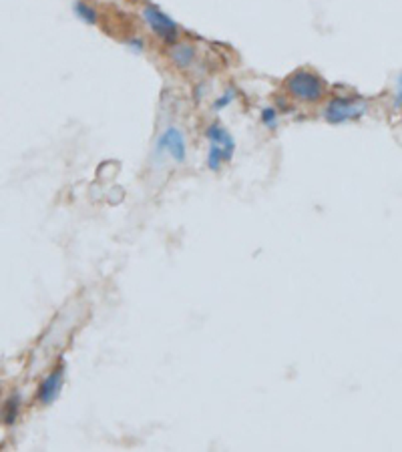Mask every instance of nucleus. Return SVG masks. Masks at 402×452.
<instances>
[{
	"label": "nucleus",
	"mask_w": 402,
	"mask_h": 452,
	"mask_svg": "<svg viewBox=\"0 0 402 452\" xmlns=\"http://www.w3.org/2000/svg\"><path fill=\"white\" fill-rule=\"evenodd\" d=\"M236 99V90L234 89H227L219 99H217L216 103H214V109L216 111H221V109H225L227 105H231V101Z\"/></svg>",
	"instance_id": "9b49d317"
},
{
	"label": "nucleus",
	"mask_w": 402,
	"mask_h": 452,
	"mask_svg": "<svg viewBox=\"0 0 402 452\" xmlns=\"http://www.w3.org/2000/svg\"><path fill=\"white\" fill-rule=\"evenodd\" d=\"M208 139H210V143H217V145H221L223 149L229 151V153L234 155V151H236V141L231 139V135H229L219 123L210 125V129H208Z\"/></svg>",
	"instance_id": "423d86ee"
},
{
	"label": "nucleus",
	"mask_w": 402,
	"mask_h": 452,
	"mask_svg": "<svg viewBox=\"0 0 402 452\" xmlns=\"http://www.w3.org/2000/svg\"><path fill=\"white\" fill-rule=\"evenodd\" d=\"M366 115V103L360 99H332L324 109V119L332 125H342Z\"/></svg>",
	"instance_id": "f03ea898"
},
{
	"label": "nucleus",
	"mask_w": 402,
	"mask_h": 452,
	"mask_svg": "<svg viewBox=\"0 0 402 452\" xmlns=\"http://www.w3.org/2000/svg\"><path fill=\"white\" fill-rule=\"evenodd\" d=\"M394 105L402 107V73L401 77H399V81H397V101H394Z\"/></svg>",
	"instance_id": "f8f14e48"
},
{
	"label": "nucleus",
	"mask_w": 402,
	"mask_h": 452,
	"mask_svg": "<svg viewBox=\"0 0 402 452\" xmlns=\"http://www.w3.org/2000/svg\"><path fill=\"white\" fill-rule=\"evenodd\" d=\"M195 59V51L191 45H175L171 49V60L179 66V68H187Z\"/></svg>",
	"instance_id": "0eeeda50"
},
{
	"label": "nucleus",
	"mask_w": 402,
	"mask_h": 452,
	"mask_svg": "<svg viewBox=\"0 0 402 452\" xmlns=\"http://www.w3.org/2000/svg\"><path fill=\"white\" fill-rule=\"evenodd\" d=\"M262 123L268 127V129H276L278 127V113H276V109H264L262 111Z\"/></svg>",
	"instance_id": "9d476101"
},
{
	"label": "nucleus",
	"mask_w": 402,
	"mask_h": 452,
	"mask_svg": "<svg viewBox=\"0 0 402 452\" xmlns=\"http://www.w3.org/2000/svg\"><path fill=\"white\" fill-rule=\"evenodd\" d=\"M129 45L133 47V51H137V53H141L143 51V42L141 40H129Z\"/></svg>",
	"instance_id": "ddd939ff"
},
{
	"label": "nucleus",
	"mask_w": 402,
	"mask_h": 452,
	"mask_svg": "<svg viewBox=\"0 0 402 452\" xmlns=\"http://www.w3.org/2000/svg\"><path fill=\"white\" fill-rule=\"evenodd\" d=\"M75 12H77V16L83 21V23H87V25H95L97 23V10H95L91 4H87V2H75Z\"/></svg>",
	"instance_id": "1a4fd4ad"
},
{
	"label": "nucleus",
	"mask_w": 402,
	"mask_h": 452,
	"mask_svg": "<svg viewBox=\"0 0 402 452\" xmlns=\"http://www.w3.org/2000/svg\"><path fill=\"white\" fill-rule=\"evenodd\" d=\"M161 153H167L175 163H184L187 155V145L184 133L177 129V127H167L159 139H157V145H155V155H161Z\"/></svg>",
	"instance_id": "20e7f679"
},
{
	"label": "nucleus",
	"mask_w": 402,
	"mask_h": 452,
	"mask_svg": "<svg viewBox=\"0 0 402 452\" xmlns=\"http://www.w3.org/2000/svg\"><path fill=\"white\" fill-rule=\"evenodd\" d=\"M18 410H21V402H18V398L14 396V398L6 400V404H4V408H2V412H0V418H2L4 424H14L16 416H18Z\"/></svg>",
	"instance_id": "6e6552de"
},
{
	"label": "nucleus",
	"mask_w": 402,
	"mask_h": 452,
	"mask_svg": "<svg viewBox=\"0 0 402 452\" xmlns=\"http://www.w3.org/2000/svg\"><path fill=\"white\" fill-rule=\"evenodd\" d=\"M143 21L165 42H173L177 38V34H179V29H177L175 21L171 16H167L163 10H159L153 4H147L143 8Z\"/></svg>",
	"instance_id": "7ed1b4c3"
},
{
	"label": "nucleus",
	"mask_w": 402,
	"mask_h": 452,
	"mask_svg": "<svg viewBox=\"0 0 402 452\" xmlns=\"http://www.w3.org/2000/svg\"><path fill=\"white\" fill-rule=\"evenodd\" d=\"M61 386L62 370L61 368H57L55 372H51V374L42 380V384H40V388H38V400H40L42 404H51V402L59 396Z\"/></svg>",
	"instance_id": "39448f33"
},
{
	"label": "nucleus",
	"mask_w": 402,
	"mask_h": 452,
	"mask_svg": "<svg viewBox=\"0 0 402 452\" xmlns=\"http://www.w3.org/2000/svg\"><path fill=\"white\" fill-rule=\"evenodd\" d=\"M288 92L302 103H318L324 97V83L310 71H296L286 79Z\"/></svg>",
	"instance_id": "f257e3e1"
}]
</instances>
